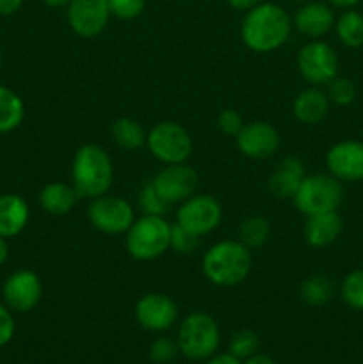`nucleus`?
I'll use <instances>...</instances> for the list:
<instances>
[{
	"instance_id": "1a4fd4ad",
	"label": "nucleus",
	"mask_w": 363,
	"mask_h": 364,
	"mask_svg": "<svg viewBox=\"0 0 363 364\" xmlns=\"http://www.w3.org/2000/svg\"><path fill=\"white\" fill-rule=\"evenodd\" d=\"M88 219L95 230L105 235H125L135 220L134 206L120 196L109 192L91 199L88 208Z\"/></svg>"
},
{
	"instance_id": "ea45409f",
	"label": "nucleus",
	"mask_w": 363,
	"mask_h": 364,
	"mask_svg": "<svg viewBox=\"0 0 363 364\" xmlns=\"http://www.w3.org/2000/svg\"><path fill=\"white\" fill-rule=\"evenodd\" d=\"M327 4H330L331 7H337V9H354L356 6H358L359 2H362V0H326Z\"/></svg>"
},
{
	"instance_id": "4be33fe9",
	"label": "nucleus",
	"mask_w": 363,
	"mask_h": 364,
	"mask_svg": "<svg viewBox=\"0 0 363 364\" xmlns=\"http://www.w3.org/2000/svg\"><path fill=\"white\" fill-rule=\"evenodd\" d=\"M78 194L73 185L63 181H52L39 192V205L50 215H66L77 205Z\"/></svg>"
},
{
	"instance_id": "f704fd0d",
	"label": "nucleus",
	"mask_w": 363,
	"mask_h": 364,
	"mask_svg": "<svg viewBox=\"0 0 363 364\" xmlns=\"http://www.w3.org/2000/svg\"><path fill=\"white\" fill-rule=\"evenodd\" d=\"M242 127H244V119L235 109H224L217 116V130L221 134L235 137L242 130Z\"/></svg>"
},
{
	"instance_id": "a878e982",
	"label": "nucleus",
	"mask_w": 363,
	"mask_h": 364,
	"mask_svg": "<svg viewBox=\"0 0 363 364\" xmlns=\"http://www.w3.org/2000/svg\"><path fill=\"white\" fill-rule=\"evenodd\" d=\"M25 117L23 100L13 89L0 85V134L16 130Z\"/></svg>"
},
{
	"instance_id": "58836bf2",
	"label": "nucleus",
	"mask_w": 363,
	"mask_h": 364,
	"mask_svg": "<svg viewBox=\"0 0 363 364\" xmlns=\"http://www.w3.org/2000/svg\"><path fill=\"white\" fill-rule=\"evenodd\" d=\"M205 364H242V361L226 352V354H214L212 358L206 359Z\"/></svg>"
},
{
	"instance_id": "2eb2a0df",
	"label": "nucleus",
	"mask_w": 363,
	"mask_h": 364,
	"mask_svg": "<svg viewBox=\"0 0 363 364\" xmlns=\"http://www.w3.org/2000/svg\"><path fill=\"white\" fill-rule=\"evenodd\" d=\"M2 295L11 311L28 313L41 301L43 283L32 270H16L4 283Z\"/></svg>"
},
{
	"instance_id": "37998d69",
	"label": "nucleus",
	"mask_w": 363,
	"mask_h": 364,
	"mask_svg": "<svg viewBox=\"0 0 363 364\" xmlns=\"http://www.w3.org/2000/svg\"><path fill=\"white\" fill-rule=\"evenodd\" d=\"M43 4H46L48 7H66L70 0H43Z\"/></svg>"
},
{
	"instance_id": "ddd939ff",
	"label": "nucleus",
	"mask_w": 363,
	"mask_h": 364,
	"mask_svg": "<svg viewBox=\"0 0 363 364\" xmlns=\"http://www.w3.org/2000/svg\"><path fill=\"white\" fill-rule=\"evenodd\" d=\"M135 320L149 333H166L177 323L178 306L164 294H146L135 302Z\"/></svg>"
},
{
	"instance_id": "aec40b11",
	"label": "nucleus",
	"mask_w": 363,
	"mask_h": 364,
	"mask_svg": "<svg viewBox=\"0 0 363 364\" xmlns=\"http://www.w3.org/2000/svg\"><path fill=\"white\" fill-rule=\"evenodd\" d=\"M331 102L322 87L302 89L292 102V114L301 124H317L327 116Z\"/></svg>"
},
{
	"instance_id": "6e6552de",
	"label": "nucleus",
	"mask_w": 363,
	"mask_h": 364,
	"mask_svg": "<svg viewBox=\"0 0 363 364\" xmlns=\"http://www.w3.org/2000/svg\"><path fill=\"white\" fill-rule=\"evenodd\" d=\"M337 52L331 45L320 39H310L298 53V70L301 77L315 87H324L338 77Z\"/></svg>"
},
{
	"instance_id": "0eeeda50",
	"label": "nucleus",
	"mask_w": 363,
	"mask_h": 364,
	"mask_svg": "<svg viewBox=\"0 0 363 364\" xmlns=\"http://www.w3.org/2000/svg\"><path fill=\"white\" fill-rule=\"evenodd\" d=\"M146 148L153 159L169 164H184L191 156L194 144L192 137L177 121H160L146 134Z\"/></svg>"
},
{
	"instance_id": "c03bdc74",
	"label": "nucleus",
	"mask_w": 363,
	"mask_h": 364,
	"mask_svg": "<svg viewBox=\"0 0 363 364\" xmlns=\"http://www.w3.org/2000/svg\"><path fill=\"white\" fill-rule=\"evenodd\" d=\"M294 2H298V4H305V2H308V0H294Z\"/></svg>"
},
{
	"instance_id": "4c0bfd02",
	"label": "nucleus",
	"mask_w": 363,
	"mask_h": 364,
	"mask_svg": "<svg viewBox=\"0 0 363 364\" xmlns=\"http://www.w3.org/2000/svg\"><path fill=\"white\" fill-rule=\"evenodd\" d=\"M260 2H263V0H226V4L231 7V9L242 11V13L253 9V7L258 6Z\"/></svg>"
},
{
	"instance_id": "f03ea898",
	"label": "nucleus",
	"mask_w": 363,
	"mask_h": 364,
	"mask_svg": "<svg viewBox=\"0 0 363 364\" xmlns=\"http://www.w3.org/2000/svg\"><path fill=\"white\" fill-rule=\"evenodd\" d=\"M253 269V255L238 240L214 244L201 258V270L206 281L221 288L244 283Z\"/></svg>"
},
{
	"instance_id": "6ab92c4d",
	"label": "nucleus",
	"mask_w": 363,
	"mask_h": 364,
	"mask_svg": "<svg viewBox=\"0 0 363 364\" xmlns=\"http://www.w3.org/2000/svg\"><path fill=\"white\" fill-rule=\"evenodd\" d=\"M342 231H344V220H342L338 210H335V212L315 213V215L306 217L302 235L310 247L322 249L335 244Z\"/></svg>"
},
{
	"instance_id": "9d476101",
	"label": "nucleus",
	"mask_w": 363,
	"mask_h": 364,
	"mask_svg": "<svg viewBox=\"0 0 363 364\" xmlns=\"http://www.w3.org/2000/svg\"><path fill=\"white\" fill-rule=\"evenodd\" d=\"M223 220V206L214 196L194 194L177 210V223L198 237L212 233Z\"/></svg>"
},
{
	"instance_id": "c756f323",
	"label": "nucleus",
	"mask_w": 363,
	"mask_h": 364,
	"mask_svg": "<svg viewBox=\"0 0 363 364\" xmlns=\"http://www.w3.org/2000/svg\"><path fill=\"white\" fill-rule=\"evenodd\" d=\"M260 347V338L255 331L251 329H241L231 336L230 347H228V352L231 355H235L237 359L244 361V359L251 358L253 354L258 352Z\"/></svg>"
},
{
	"instance_id": "9b49d317",
	"label": "nucleus",
	"mask_w": 363,
	"mask_h": 364,
	"mask_svg": "<svg viewBox=\"0 0 363 364\" xmlns=\"http://www.w3.org/2000/svg\"><path fill=\"white\" fill-rule=\"evenodd\" d=\"M152 183L169 205H180L196 194L199 176L194 167L189 166L187 162L169 164L153 176Z\"/></svg>"
},
{
	"instance_id": "b1692460",
	"label": "nucleus",
	"mask_w": 363,
	"mask_h": 364,
	"mask_svg": "<svg viewBox=\"0 0 363 364\" xmlns=\"http://www.w3.org/2000/svg\"><path fill=\"white\" fill-rule=\"evenodd\" d=\"M335 295V283L326 274H312L299 287V297L312 308L327 304Z\"/></svg>"
},
{
	"instance_id": "a18cd8bd",
	"label": "nucleus",
	"mask_w": 363,
	"mask_h": 364,
	"mask_svg": "<svg viewBox=\"0 0 363 364\" xmlns=\"http://www.w3.org/2000/svg\"><path fill=\"white\" fill-rule=\"evenodd\" d=\"M0 66H2V55H0Z\"/></svg>"
},
{
	"instance_id": "4468645a",
	"label": "nucleus",
	"mask_w": 363,
	"mask_h": 364,
	"mask_svg": "<svg viewBox=\"0 0 363 364\" xmlns=\"http://www.w3.org/2000/svg\"><path fill=\"white\" fill-rule=\"evenodd\" d=\"M238 151L251 160L270 159L280 149V132L267 121L244 123L242 130L235 135Z\"/></svg>"
},
{
	"instance_id": "393cba45",
	"label": "nucleus",
	"mask_w": 363,
	"mask_h": 364,
	"mask_svg": "<svg viewBox=\"0 0 363 364\" xmlns=\"http://www.w3.org/2000/svg\"><path fill=\"white\" fill-rule=\"evenodd\" d=\"M335 32L347 48L363 46V14L356 9H344L335 20Z\"/></svg>"
},
{
	"instance_id": "7c9ffc66",
	"label": "nucleus",
	"mask_w": 363,
	"mask_h": 364,
	"mask_svg": "<svg viewBox=\"0 0 363 364\" xmlns=\"http://www.w3.org/2000/svg\"><path fill=\"white\" fill-rule=\"evenodd\" d=\"M326 95L333 105L347 107L354 102L356 98V85L352 80L345 77H335L330 84L326 85Z\"/></svg>"
},
{
	"instance_id": "72a5a7b5",
	"label": "nucleus",
	"mask_w": 363,
	"mask_h": 364,
	"mask_svg": "<svg viewBox=\"0 0 363 364\" xmlns=\"http://www.w3.org/2000/svg\"><path fill=\"white\" fill-rule=\"evenodd\" d=\"M110 14L120 20H135L144 13L146 0H107Z\"/></svg>"
},
{
	"instance_id": "dca6fc26",
	"label": "nucleus",
	"mask_w": 363,
	"mask_h": 364,
	"mask_svg": "<svg viewBox=\"0 0 363 364\" xmlns=\"http://www.w3.org/2000/svg\"><path fill=\"white\" fill-rule=\"evenodd\" d=\"M326 166L331 176L338 181H354L363 180V142L340 141L331 146L326 153Z\"/></svg>"
},
{
	"instance_id": "39448f33",
	"label": "nucleus",
	"mask_w": 363,
	"mask_h": 364,
	"mask_svg": "<svg viewBox=\"0 0 363 364\" xmlns=\"http://www.w3.org/2000/svg\"><path fill=\"white\" fill-rule=\"evenodd\" d=\"M125 235L128 255L137 262H152L169 249L171 223L162 215H141Z\"/></svg>"
},
{
	"instance_id": "2f4dec72",
	"label": "nucleus",
	"mask_w": 363,
	"mask_h": 364,
	"mask_svg": "<svg viewBox=\"0 0 363 364\" xmlns=\"http://www.w3.org/2000/svg\"><path fill=\"white\" fill-rule=\"evenodd\" d=\"M178 354H180V348H178L177 340L169 336L155 338L148 348L149 361L155 364H171Z\"/></svg>"
},
{
	"instance_id": "412c9836",
	"label": "nucleus",
	"mask_w": 363,
	"mask_h": 364,
	"mask_svg": "<svg viewBox=\"0 0 363 364\" xmlns=\"http://www.w3.org/2000/svg\"><path fill=\"white\" fill-rule=\"evenodd\" d=\"M28 219H31V210L21 196H0V237H18L27 228Z\"/></svg>"
},
{
	"instance_id": "c85d7f7f",
	"label": "nucleus",
	"mask_w": 363,
	"mask_h": 364,
	"mask_svg": "<svg viewBox=\"0 0 363 364\" xmlns=\"http://www.w3.org/2000/svg\"><path fill=\"white\" fill-rule=\"evenodd\" d=\"M137 206L142 212V215H166L167 210L171 208L169 203L157 192L153 187L152 180L146 181L137 192Z\"/></svg>"
},
{
	"instance_id": "7ed1b4c3",
	"label": "nucleus",
	"mask_w": 363,
	"mask_h": 364,
	"mask_svg": "<svg viewBox=\"0 0 363 364\" xmlns=\"http://www.w3.org/2000/svg\"><path fill=\"white\" fill-rule=\"evenodd\" d=\"M112 180V159L102 146L84 144L77 149L71 164V185L78 198L95 199L107 194Z\"/></svg>"
},
{
	"instance_id": "cd10ccee",
	"label": "nucleus",
	"mask_w": 363,
	"mask_h": 364,
	"mask_svg": "<svg viewBox=\"0 0 363 364\" xmlns=\"http://www.w3.org/2000/svg\"><path fill=\"white\" fill-rule=\"evenodd\" d=\"M340 297L347 308L363 311V269L352 270L342 279Z\"/></svg>"
},
{
	"instance_id": "f257e3e1",
	"label": "nucleus",
	"mask_w": 363,
	"mask_h": 364,
	"mask_svg": "<svg viewBox=\"0 0 363 364\" xmlns=\"http://www.w3.org/2000/svg\"><path fill=\"white\" fill-rule=\"evenodd\" d=\"M292 16L274 2H260L246 11L241 23V39L251 52L269 53L281 48L292 32Z\"/></svg>"
},
{
	"instance_id": "a19ab883",
	"label": "nucleus",
	"mask_w": 363,
	"mask_h": 364,
	"mask_svg": "<svg viewBox=\"0 0 363 364\" xmlns=\"http://www.w3.org/2000/svg\"><path fill=\"white\" fill-rule=\"evenodd\" d=\"M242 364H276V361H274L273 358H269V355L258 354V352H256V354H253L251 358L244 359Z\"/></svg>"
},
{
	"instance_id": "5701e85b",
	"label": "nucleus",
	"mask_w": 363,
	"mask_h": 364,
	"mask_svg": "<svg viewBox=\"0 0 363 364\" xmlns=\"http://www.w3.org/2000/svg\"><path fill=\"white\" fill-rule=\"evenodd\" d=\"M146 134L148 132H144L141 123L134 117H120L110 127L112 142L120 149H127V151H134L146 146Z\"/></svg>"
},
{
	"instance_id": "f3484780",
	"label": "nucleus",
	"mask_w": 363,
	"mask_h": 364,
	"mask_svg": "<svg viewBox=\"0 0 363 364\" xmlns=\"http://www.w3.org/2000/svg\"><path fill=\"white\" fill-rule=\"evenodd\" d=\"M335 11L327 2L308 0L295 9L292 27L308 39H320L335 27Z\"/></svg>"
},
{
	"instance_id": "bb28decb",
	"label": "nucleus",
	"mask_w": 363,
	"mask_h": 364,
	"mask_svg": "<svg viewBox=\"0 0 363 364\" xmlns=\"http://www.w3.org/2000/svg\"><path fill=\"white\" fill-rule=\"evenodd\" d=\"M270 224L265 217L251 215L244 219L238 226V242L244 244L249 251L260 249L269 242Z\"/></svg>"
},
{
	"instance_id": "20e7f679",
	"label": "nucleus",
	"mask_w": 363,
	"mask_h": 364,
	"mask_svg": "<svg viewBox=\"0 0 363 364\" xmlns=\"http://www.w3.org/2000/svg\"><path fill=\"white\" fill-rule=\"evenodd\" d=\"M177 343L184 358L191 361H206L219 348V326L209 313H189L178 327Z\"/></svg>"
},
{
	"instance_id": "c9c22d12",
	"label": "nucleus",
	"mask_w": 363,
	"mask_h": 364,
	"mask_svg": "<svg viewBox=\"0 0 363 364\" xmlns=\"http://www.w3.org/2000/svg\"><path fill=\"white\" fill-rule=\"evenodd\" d=\"M14 336V318L7 306L0 304V348L6 347Z\"/></svg>"
},
{
	"instance_id": "e433bc0d",
	"label": "nucleus",
	"mask_w": 363,
	"mask_h": 364,
	"mask_svg": "<svg viewBox=\"0 0 363 364\" xmlns=\"http://www.w3.org/2000/svg\"><path fill=\"white\" fill-rule=\"evenodd\" d=\"M23 6V0H0V16H13Z\"/></svg>"
},
{
	"instance_id": "f8f14e48",
	"label": "nucleus",
	"mask_w": 363,
	"mask_h": 364,
	"mask_svg": "<svg viewBox=\"0 0 363 364\" xmlns=\"http://www.w3.org/2000/svg\"><path fill=\"white\" fill-rule=\"evenodd\" d=\"M66 7L68 25L78 38L84 39L102 34L112 16L107 0H70Z\"/></svg>"
},
{
	"instance_id": "473e14b6",
	"label": "nucleus",
	"mask_w": 363,
	"mask_h": 364,
	"mask_svg": "<svg viewBox=\"0 0 363 364\" xmlns=\"http://www.w3.org/2000/svg\"><path fill=\"white\" fill-rule=\"evenodd\" d=\"M199 238L201 237L191 233V231L185 230L178 223L171 224L169 249H174L180 255H191V252H194L199 247Z\"/></svg>"
},
{
	"instance_id": "423d86ee",
	"label": "nucleus",
	"mask_w": 363,
	"mask_h": 364,
	"mask_svg": "<svg viewBox=\"0 0 363 364\" xmlns=\"http://www.w3.org/2000/svg\"><path fill=\"white\" fill-rule=\"evenodd\" d=\"M292 201L305 217L335 212L344 201V187L331 174H306Z\"/></svg>"
},
{
	"instance_id": "a211bd4d",
	"label": "nucleus",
	"mask_w": 363,
	"mask_h": 364,
	"mask_svg": "<svg viewBox=\"0 0 363 364\" xmlns=\"http://www.w3.org/2000/svg\"><path fill=\"white\" fill-rule=\"evenodd\" d=\"M306 178V167L299 156L288 155L278 162L270 173L267 187L270 194L278 199H292L298 192L299 185Z\"/></svg>"
},
{
	"instance_id": "79ce46f5",
	"label": "nucleus",
	"mask_w": 363,
	"mask_h": 364,
	"mask_svg": "<svg viewBox=\"0 0 363 364\" xmlns=\"http://www.w3.org/2000/svg\"><path fill=\"white\" fill-rule=\"evenodd\" d=\"M7 256H9V245H7V238L0 237V265L7 262Z\"/></svg>"
}]
</instances>
